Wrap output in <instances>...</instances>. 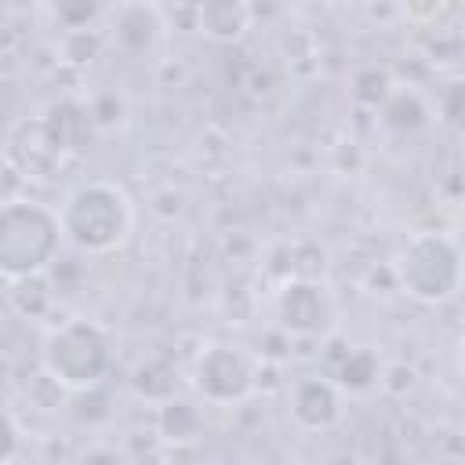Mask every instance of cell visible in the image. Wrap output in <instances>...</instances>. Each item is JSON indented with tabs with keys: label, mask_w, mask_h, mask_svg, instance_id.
Returning a JSON list of instances; mask_svg holds the SVG:
<instances>
[{
	"label": "cell",
	"mask_w": 465,
	"mask_h": 465,
	"mask_svg": "<svg viewBox=\"0 0 465 465\" xmlns=\"http://www.w3.org/2000/svg\"><path fill=\"white\" fill-rule=\"evenodd\" d=\"M58 214H62L65 243L76 247L80 254H113L116 247L127 243L134 229L131 196L105 178H91L69 189Z\"/></svg>",
	"instance_id": "cell-1"
},
{
	"label": "cell",
	"mask_w": 465,
	"mask_h": 465,
	"mask_svg": "<svg viewBox=\"0 0 465 465\" xmlns=\"http://www.w3.org/2000/svg\"><path fill=\"white\" fill-rule=\"evenodd\" d=\"M392 283L421 305H443L465 287V251L447 232H414L392 258Z\"/></svg>",
	"instance_id": "cell-2"
},
{
	"label": "cell",
	"mask_w": 465,
	"mask_h": 465,
	"mask_svg": "<svg viewBox=\"0 0 465 465\" xmlns=\"http://www.w3.org/2000/svg\"><path fill=\"white\" fill-rule=\"evenodd\" d=\"M65 243L62 214L40 200H7L0 211V272L4 280L47 272Z\"/></svg>",
	"instance_id": "cell-3"
},
{
	"label": "cell",
	"mask_w": 465,
	"mask_h": 465,
	"mask_svg": "<svg viewBox=\"0 0 465 465\" xmlns=\"http://www.w3.org/2000/svg\"><path fill=\"white\" fill-rule=\"evenodd\" d=\"M113 363V338L98 320L69 316L44 334L40 367L51 371L69 392L94 389Z\"/></svg>",
	"instance_id": "cell-4"
},
{
	"label": "cell",
	"mask_w": 465,
	"mask_h": 465,
	"mask_svg": "<svg viewBox=\"0 0 465 465\" xmlns=\"http://www.w3.org/2000/svg\"><path fill=\"white\" fill-rule=\"evenodd\" d=\"M258 374L262 363L251 349L236 341H211L196 352L189 367V389L211 407H232L258 389Z\"/></svg>",
	"instance_id": "cell-5"
},
{
	"label": "cell",
	"mask_w": 465,
	"mask_h": 465,
	"mask_svg": "<svg viewBox=\"0 0 465 465\" xmlns=\"http://www.w3.org/2000/svg\"><path fill=\"white\" fill-rule=\"evenodd\" d=\"M276 327L287 338H327L338 323V302L320 276H287L272 294Z\"/></svg>",
	"instance_id": "cell-6"
},
{
	"label": "cell",
	"mask_w": 465,
	"mask_h": 465,
	"mask_svg": "<svg viewBox=\"0 0 465 465\" xmlns=\"http://www.w3.org/2000/svg\"><path fill=\"white\" fill-rule=\"evenodd\" d=\"M287 414L302 432H331L345 414V389L327 374H302L287 389Z\"/></svg>",
	"instance_id": "cell-7"
},
{
	"label": "cell",
	"mask_w": 465,
	"mask_h": 465,
	"mask_svg": "<svg viewBox=\"0 0 465 465\" xmlns=\"http://www.w3.org/2000/svg\"><path fill=\"white\" fill-rule=\"evenodd\" d=\"M62 149L54 145L44 116L40 120H18L7 131V167L22 171L25 178H47L54 163H62Z\"/></svg>",
	"instance_id": "cell-8"
},
{
	"label": "cell",
	"mask_w": 465,
	"mask_h": 465,
	"mask_svg": "<svg viewBox=\"0 0 465 465\" xmlns=\"http://www.w3.org/2000/svg\"><path fill=\"white\" fill-rule=\"evenodd\" d=\"M163 33L156 0H116L113 7V40L131 51V54H145L156 47Z\"/></svg>",
	"instance_id": "cell-9"
},
{
	"label": "cell",
	"mask_w": 465,
	"mask_h": 465,
	"mask_svg": "<svg viewBox=\"0 0 465 465\" xmlns=\"http://www.w3.org/2000/svg\"><path fill=\"white\" fill-rule=\"evenodd\" d=\"M254 18V0H200L196 29L214 44H236Z\"/></svg>",
	"instance_id": "cell-10"
},
{
	"label": "cell",
	"mask_w": 465,
	"mask_h": 465,
	"mask_svg": "<svg viewBox=\"0 0 465 465\" xmlns=\"http://www.w3.org/2000/svg\"><path fill=\"white\" fill-rule=\"evenodd\" d=\"M131 389L138 400H149V403H167L178 396V367L171 360H160V356H149L142 360L134 371H131Z\"/></svg>",
	"instance_id": "cell-11"
},
{
	"label": "cell",
	"mask_w": 465,
	"mask_h": 465,
	"mask_svg": "<svg viewBox=\"0 0 465 465\" xmlns=\"http://www.w3.org/2000/svg\"><path fill=\"white\" fill-rule=\"evenodd\" d=\"M156 432L167 443H193L203 432V414L193 400H167L156 411Z\"/></svg>",
	"instance_id": "cell-12"
},
{
	"label": "cell",
	"mask_w": 465,
	"mask_h": 465,
	"mask_svg": "<svg viewBox=\"0 0 465 465\" xmlns=\"http://www.w3.org/2000/svg\"><path fill=\"white\" fill-rule=\"evenodd\" d=\"M54 302V291L47 283V272H33V276H18L7 280V305L22 316V320H44L47 309Z\"/></svg>",
	"instance_id": "cell-13"
},
{
	"label": "cell",
	"mask_w": 465,
	"mask_h": 465,
	"mask_svg": "<svg viewBox=\"0 0 465 465\" xmlns=\"http://www.w3.org/2000/svg\"><path fill=\"white\" fill-rule=\"evenodd\" d=\"M429 116H432L429 102L411 87H396L381 105V124H389L392 131H418L429 124Z\"/></svg>",
	"instance_id": "cell-14"
},
{
	"label": "cell",
	"mask_w": 465,
	"mask_h": 465,
	"mask_svg": "<svg viewBox=\"0 0 465 465\" xmlns=\"http://www.w3.org/2000/svg\"><path fill=\"white\" fill-rule=\"evenodd\" d=\"M381 374L385 371H381V363H378V356L371 349H349L345 360L334 371V378H338V385L345 392H367L371 385L381 381Z\"/></svg>",
	"instance_id": "cell-15"
},
{
	"label": "cell",
	"mask_w": 465,
	"mask_h": 465,
	"mask_svg": "<svg viewBox=\"0 0 465 465\" xmlns=\"http://www.w3.org/2000/svg\"><path fill=\"white\" fill-rule=\"evenodd\" d=\"M392 91H396L392 76H389L385 69H378V65H367V69H360V73L352 76V98H356L360 105L381 109V105H385V98H389Z\"/></svg>",
	"instance_id": "cell-16"
},
{
	"label": "cell",
	"mask_w": 465,
	"mask_h": 465,
	"mask_svg": "<svg viewBox=\"0 0 465 465\" xmlns=\"http://www.w3.org/2000/svg\"><path fill=\"white\" fill-rule=\"evenodd\" d=\"M51 15L65 33L69 29H91L94 18L102 15V0H51Z\"/></svg>",
	"instance_id": "cell-17"
},
{
	"label": "cell",
	"mask_w": 465,
	"mask_h": 465,
	"mask_svg": "<svg viewBox=\"0 0 465 465\" xmlns=\"http://www.w3.org/2000/svg\"><path fill=\"white\" fill-rule=\"evenodd\" d=\"M436 120L450 131H465V80L443 84V91L436 98Z\"/></svg>",
	"instance_id": "cell-18"
},
{
	"label": "cell",
	"mask_w": 465,
	"mask_h": 465,
	"mask_svg": "<svg viewBox=\"0 0 465 465\" xmlns=\"http://www.w3.org/2000/svg\"><path fill=\"white\" fill-rule=\"evenodd\" d=\"M400 11L414 25H432L447 11V0H400Z\"/></svg>",
	"instance_id": "cell-19"
},
{
	"label": "cell",
	"mask_w": 465,
	"mask_h": 465,
	"mask_svg": "<svg viewBox=\"0 0 465 465\" xmlns=\"http://www.w3.org/2000/svg\"><path fill=\"white\" fill-rule=\"evenodd\" d=\"M18 436H22V425H18L15 411H4V450H0V465H11V461H15Z\"/></svg>",
	"instance_id": "cell-20"
},
{
	"label": "cell",
	"mask_w": 465,
	"mask_h": 465,
	"mask_svg": "<svg viewBox=\"0 0 465 465\" xmlns=\"http://www.w3.org/2000/svg\"><path fill=\"white\" fill-rule=\"evenodd\" d=\"M458 367H461V378H465V341H461V352H458Z\"/></svg>",
	"instance_id": "cell-21"
},
{
	"label": "cell",
	"mask_w": 465,
	"mask_h": 465,
	"mask_svg": "<svg viewBox=\"0 0 465 465\" xmlns=\"http://www.w3.org/2000/svg\"><path fill=\"white\" fill-rule=\"evenodd\" d=\"M11 7H29V4H36V0H7Z\"/></svg>",
	"instance_id": "cell-22"
}]
</instances>
